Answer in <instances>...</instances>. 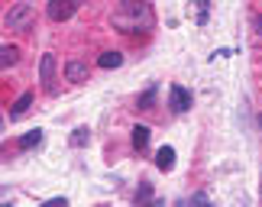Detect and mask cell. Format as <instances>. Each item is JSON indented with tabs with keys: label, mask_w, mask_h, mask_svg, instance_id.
Masks as SVG:
<instances>
[{
	"label": "cell",
	"mask_w": 262,
	"mask_h": 207,
	"mask_svg": "<svg viewBox=\"0 0 262 207\" xmlns=\"http://www.w3.org/2000/svg\"><path fill=\"white\" fill-rule=\"evenodd\" d=\"M39 78H42V84H46V91L52 94L55 91V55L49 52V55H42V65H39Z\"/></svg>",
	"instance_id": "cell-5"
},
{
	"label": "cell",
	"mask_w": 262,
	"mask_h": 207,
	"mask_svg": "<svg viewBox=\"0 0 262 207\" xmlns=\"http://www.w3.org/2000/svg\"><path fill=\"white\" fill-rule=\"evenodd\" d=\"M152 7L149 4H133V0H126V4H120L114 10V23L120 33H139V29H149L152 26Z\"/></svg>",
	"instance_id": "cell-1"
},
{
	"label": "cell",
	"mask_w": 262,
	"mask_h": 207,
	"mask_svg": "<svg viewBox=\"0 0 262 207\" xmlns=\"http://www.w3.org/2000/svg\"><path fill=\"white\" fill-rule=\"evenodd\" d=\"M136 207H162V201L152 194V185H149V181L139 185V191H136Z\"/></svg>",
	"instance_id": "cell-7"
},
{
	"label": "cell",
	"mask_w": 262,
	"mask_h": 207,
	"mask_svg": "<svg viewBox=\"0 0 262 207\" xmlns=\"http://www.w3.org/2000/svg\"><path fill=\"white\" fill-rule=\"evenodd\" d=\"M68 143H72L75 149H81V146H88V143H91V130H88V126H78V130L72 133V140H68Z\"/></svg>",
	"instance_id": "cell-14"
},
{
	"label": "cell",
	"mask_w": 262,
	"mask_h": 207,
	"mask_svg": "<svg viewBox=\"0 0 262 207\" xmlns=\"http://www.w3.org/2000/svg\"><path fill=\"white\" fill-rule=\"evenodd\" d=\"M75 10H78L75 0H52V4L46 7V16L52 19V23H65V19L75 16Z\"/></svg>",
	"instance_id": "cell-3"
},
{
	"label": "cell",
	"mask_w": 262,
	"mask_h": 207,
	"mask_svg": "<svg viewBox=\"0 0 262 207\" xmlns=\"http://www.w3.org/2000/svg\"><path fill=\"white\" fill-rule=\"evenodd\" d=\"M152 97H156V87H152V91H146L143 97H139V110H149V107H152Z\"/></svg>",
	"instance_id": "cell-16"
},
{
	"label": "cell",
	"mask_w": 262,
	"mask_h": 207,
	"mask_svg": "<svg viewBox=\"0 0 262 207\" xmlns=\"http://www.w3.org/2000/svg\"><path fill=\"white\" fill-rule=\"evenodd\" d=\"M156 165L162 172H172L175 169V149H172V146H162V149L156 152Z\"/></svg>",
	"instance_id": "cell-9"
},
{
	"label": "cell",
	"mask_w": 262,
	"mask_h": 207,
	"mask_svg": "<svg viewBox=\"0 0 262 207\" xmlns=\"http://www.w3.org/2000/svg\"><path fill=\"white\" fill-rule=\"evenodd\" d=\"M42 207H68V201L65 198H49V201H42Z\"/></svg>",
	"instance_id": "cell-17"
},
{
	"label": "cell",
	"mask_w": 262,
	"mask_h": 207,
	"mask_svg": "<svg viewBox=\"0 0 262 207\" xmlns=\"http://www.w3.org/2000/svg\"><path fill=\"white\" fill-rule=\"evenodd\" d=\"M168 107H172L175 113H185L191 107V91H185L181 84H172V91H168Z\"/></svg>",
	"instance_id": "cell-4"
},
{
	"label": "cell",
	"mask_w": 262,
	"mask_h": 207,
	"mask_svg": "<svg viewBox=\"0 0 262 207\" xmlns=\"http://www.w3.org/2000/svg\"><path fill=\"white\" fill-rule=\"evenodd\" d=\"M39 143H42V130H39V126L19 136V149H33V146H39Z\"/></svg>",
	"instance_id": "cell-11"
},
{
	"label": "cell",
	"mask_w": 262,
	"mask_h": 207,
	"mask_svg": "<svg viewBox=\"0 0 262 207\" xmlns=\"http://www.w3.org/2000/svg\"><path fill=\"white\" fill-rule=\"evenodd\" d=\"M97 65L100 68H120V65H123V55H120V52H104L97 58Z\"/></svg>",
	"instance_id": "cell-13"
},
{
	"label": "cell",
	"mask_w": 262,
	"mask_h": 207,
	"mask_svg": "<svg viewBox=\"0 0 262 207\" xmlns=\"http://www.w3.org/2000/svg\"><path fill=\"white\" fill-rule=\"evenodd\" d=\"M65 78H68V81H75V84L88 81V65L81 62V58H72V62L65 65Z\"/></svg>",
	"instance_id": "cell-6"
},
{
	"label": "cell",
	"mask_w": 262,
	"mask_h": 207,
	"mask_svg": "<svg viewBox=\"0 0 262 207\" xmlns=\"http://www.w3.org/2000/svg\"><path fill=\"white\" fill-rule=\"evenodd\" d=\"M29 107H33V94L26 91V94H19L16 101H13V107H10V120H19V117H23Z\"/></svg>",
	"instance_id": "cell-8"
},
{
	"label": "cell",
	"mask_w": 262,
	"mask_h": 207,
	"mask_svg": "<svg viewBox=\"0 0 262 207\" xmlns=\"http://www.w3.org/2000/svg\"><path fill=\"white\" fill-rule=\"evenodd\" d=\"M33 19H36V10L29 7V4H13L7 10V16H4V26L7 29H19V33H26L29 26H33Z\"/></svg>",
	"instance_id": "cell-2"
},
{
	"label": "cell",
	"mask_w": 262,
	"mask_h": 207,
	"mask_svg": "<svg viewBox=\"0 0 262 207\" xmlns=\"http://www.w3.org/2000/svg\"><path fill=\"white\" fill-rule=\"evenodd\" d=\"M149 146V126H133V149L143 152Z\"/></svg>",
	"instance_id": "cell-12"
},
{
	"label": "cell",
	"mask_w": 262,
	"mask_h": 207,
	"mask_svg": "<svg viewBox=\"0 0 262 207\" xmlns=\"http://www.w3.org/2000/svg\"><path fill=\"white\" fill-rule=\"evenodd\" d=\"M191 207H214V204H210V198L204 191H198V194H191Z\"/></svg>",
	"instance_id": "cell-15"
},
{
	"label": "cell",
	"mask_w": 262,
	"mask_h": 207,
	"mask_svg": "<svg viewBox=\"0 0 262 207\" xmlns=\"http://www.w3.org/2000/svg\"><path fill=\"white\" fill-rule=\"evenodd\" d=\"M16 58H19V49L16 45H4V49H0V68H4V72L16 65Z\"/></svg>",
	"instance_id": "cell-10"
}]
</instances>
